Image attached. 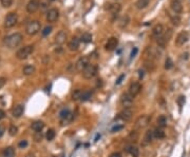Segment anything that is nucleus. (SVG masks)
Segmentation results:
<instances>
[{
	"mask_svg": "<svg viewBox=\"0 0 190 157\" xmlns=\"http://www.w3.org/2000/svg\"><path fill=\"white\" fill-rule=\"evenodd\" d=\"M22 39H23V37H22V35L20 34V33H14V34L9 35V36L5 37L4 40H3V43H4L7 48H17V46L21 43Z\"/></svg>",
	"mask_w": 190,
	"mask_h": 157,
	"instance_id": "1",
	"label": "nucleus"
},
{
	"mask_svg": "<svg viewBox=\"0 0 190 157\" xmlns=\"http://www.w3.org/2000/svg\"><path fill=\"white\" fill-rule=\"evenodd\" d=\"M3 133H4V128H3V127L0 126V137H2Z\"/></svg>",
	"mask_w": 190,
	"mask_h": 157,
	"instance_id": "51",
	"label": "nucleus"
},
{
	"mask_svg": "<svg viewBox=\"0 0 190 157\" xmlns=\"http://www.w3.org/2000/svg\"><path fill=\"white\" fill-rule=\"evenodd\" d=\"M73 118H74V115H73L72 113H70L66 118L61 119V122H63V124H69V123L73 120Z\"/></svg>",
	"mask_w": 190,
	"mask_h": 157,
	"instance_id": "35",
	"label": "nucleus"
},
{
	"mask_svg": "<svg viewBox=\"0 0 190 157\" xmlns=\"http://www.w3.org/2000/svg\"><path fill=\"white\" fill-rule=\"evenodd\" d=\"M59 18V11L57 9H51L47 13V21L48 22H55Z\"/></svg>",
	"mask_w": 190,
	"mask_h": 157,
	"instance_id": "11",
	"label": "nucleus"
},
{
	"mask_svg": "<svg viewBox=\"0 0 190 157\" xmlns=\"http://www.w3.org/2000/svg\"><path fill=\"white\" fill-rule=\"evenodd\" d=\"M17 132H18V128L16 126H11L10 129H9V134L11 136H15L17 134Z\"/></svg>",
	"mask_w": 190,
	"mask_h": 157,
	"instance_id": "39",
	"label": "nucleus"
},
{
	"mask_svg": "<svg viewBox=\"0 0 190 157\" xmlns=\"http://www.w3.org/2000/svg\"><path fill=\"white\" fill-rule=\"evenodd\" d=\"M109 10H110V12L112 15H117L120 11V4L119 3H113V4L110 5Z\"/></svg>",
	"mask_w": 190,
	"mask_h": 157,
	"instance_id": "29",
	"label": "nucleus"
},
{
	"mask_svg": "<svg viewBox=\"0 0 190 157\" xmlns=\"http://www.w3.org/2000/svg\"><path fill=\"white\" fill-rule=\"evenodd\" d=\"M153 131L151 130H148L146 132V134H145L144 138H143V141H142V145H144V147H146V145H150V143H152V139H153Z\"/></svg>",
	"mask_w": 190,
	"mask_h": 157,
	"instance_id": "18",
	"label": "nucleus"
},
{
	"mask_svg": "<svg viewBox=\"0 0 190 157\" xmlns=\"http://www.w3.org/2000/svg\"><path fill=\"white\" fill-rule=\"evenodd\" d=\"M41 24L38 20H32L30 21L29 23L27 24V27H25V32L27 34L30 35V36H34L36 35L39 31H40Z\"/></svg>",
	"mask_w": 190,
	"mask_h": 157,
	"instance_id": "4",
	"label": "nucleus"
},
{
	"mask_svg": "<svg viewBox=\"0 0 190 157\" xmlns=\"http://www.w3.org/2000/svg\"><path fill=\"white\" fill-rule=\"evenodd\" d=\"M23 111H24V108L22 104H17V106H15L12 110L13 117H15V118H19V117H21V115L23 114Z\"/></svg>",
	"mask_w": 190,
	"mask_h": 157,
	"instance_id": "20",
	"label": "nucleus"
},
{
	"mask_svg": "<svg viewBox=\"0 0 190 157\" xmlns=\"http://www.w3.org/2000/svg\"><path fill=\"white\" fill-rule=\"evenodd\" d=\"M32 129H33L35 132H38V131H41L42 129H44V123L42 122V121H40V120H36V121H34L33 123H32Z\"/></svg>",
	"mask_w": 190,
	"mask_h": 157,
	"instance_id": "23",
	"label": "nucleus"
},
{
	"mask_svg": "<svg viewBox=\"0 0 190 157\" xmlns=\"http://www.w3.org/2000/svg\"><path fill=\"white\" fill-rule=\"evenodd\" d=\"M171 21H172V23H173L175 27H178L181 22V18L178 17V15H175V16H171Z\"/></svg>",
	"mask_w": 190,
	"mask_h": 157,
	"instance_id": "40",
	"label": "nucleus"
},
{
	"mask_svg": "<svg viewBox=\"0 0 190 157\" xmlns=\"http://www.w3.org/2000/svg\"><path fill=\"white\" fill-rule=\"evenodd\" d=\"M140 91H142V85H140V82H132L130 85V87H129V94L131 95V96L135 97L136 95H138L140 93Z\"/></svg>",
	"mask_w": 190,
	"mask_h": 157,
	"instance_id": "13",
	"label": "nucleus"
},
{
	"mask_svg": "<svg viewBox=\"0 0 190 157\" xmlns=\"http://www.w3.org/2000/svg\"><path fill=\"white\" fill-rule=\"evenodd\" d=\"M133 112L130 108H125L123 111H120L117 115V119H120L123 121H129L132 118Z\"/></svg>",
	"mask_w": 190,
	"mask_h": 157,
	"instance_id": "9",
	"label": "nucleus"
},
{
	"mask_svg": "<svg viewBox=\"0 0 190 157\" xmlns=\"http://www.w3.org/2000/svg\"><path fill=\"white\" fill-rule=\"evenodd\" d=\"M172 35H173V31L171 29H168L167 31L164 32L162 36H159V38H157V44H159V46L165 48V46L168 44L169 41H170Z\"/></svg>",
	"mask_w": 190,
	"mask_h": 157,
	"instance_id": "3",
	"label": "nucleus"
},
{
	"mask_svg": "<svg viewBox=\"0 0 190 157\" xmlns=\"http://www.w3.org/2000/svg\"><path fill=\"white\" fill-rule=\"evenodd\" d=\"M18 22V15L16 13H10L7 15V17L4 19V27L7 29H11V27H15Z\"/></svg>",
	"mask_w": 190,
	"mask_h": 157,
	"instance_id": "5",
	"label": "nucleus"
},
{
	"mask_svg": "<svg viewBox=\"0 0 190 157\" xmlns=\"http://www.w3.org/2000/svg\"><path fill=\"white\" fill-rule=\"evenodd\" d=\"M28 140H25V139H23V140H21L19 143H18V147L20 148V149H24V148H27L28 147Z\"/></svg>",
	"mask_w": 190,
	"mask_h": 157,
	"instance_id": "43",
	"label": "nucleus"
},
{
	"mask_svg": "<svg viewBox=\"0 0 190 157\" xmlns=\"http://www.w3.org/2000/svg\"><path fill=\"white\" fill-rule=\"evenodd\" d=\"M178 104H180V106L182 108V106H183L184 102H185V97H184V96H181L180 98H178Z\"/></svg>",
	"mask_w": 190,
	"mask_h": 157,
	"instance_id": "47",
	"label": "nucleus"
},
{
	"mask_svg": "<svg viewBox=\"0 0 190 157\" xmlns=\"http://www.w3.org/2000/svg\"><path fill=\"white\" fill-rule=\"evenodd\" d=\"M125 79V74H122V75L119 76V77L117 78V80H116L115 81V85H120V83H122V82H123V80Z\"/></svg>",
	"mask_w": 190,
	"mask_h": 157,
	"instance_id": "45",
	"label": "nucleus"
},
{
	"mask_svg": "<svg viewBox=\"0 0 190 157\" xmlns=\"http://www.w3.org/2000/svg\"><path fill=\"white\" fill-rule=\"evenodd\" d=\"M150 120H151L150 116H148V115H142V116L138 117V118L136 119V121H135V124H134L135 129L140 130V129L146 128V127L149 126Z\"/></svg>",
	"mask_w": 190,
	"mask_h": 157,
	"instance_id": "6",
	"label": "nucleus"
},
{
	"mask_svg": "<svg viewBox=\"0 0 190 157\" xmlns=\"http://www.w3.org/2000/svg\"><path fill=\"white\" fill-rule=\"evenodd\" d=\"M79 43H80V39L77 38V37H73L69 43H68V48L70 51H77L78 48H79Z\"/></svg>",
	"mask_w": 190,
	"mask_h": 157,
	"instance_id": "16",
	"label": "nucleus"
},
{
	"mask_svg": "<svg viewBox=\"0 0 190 157\" xmlns=\"http://www.w3.org/2000/svg\"><path fill=\"white\" fill-rule=\"evenodd\" d=\"M133 99H134V97L131 96V95L128 93V94H125L122 96V98H120V103L123 104L124 106H126V108H129V106L132 104Z\"/></svg>",
	"mask_w": 190,
	"mask_h": 157,
	"instance_id": "14",
	"label": "nucleus"
},
{
	"mask_svg": "<svg viewBox=\"0 0 190 157\" xmlns=\"http://www.w3.org/2000/svg\"><path fill=\"white\" fill-rule=\"evenodd\" d=\"M13 3V0H1V4L4 7H10Z\"/></svg>",
	"mask_w": 190,
	"mask_h": 157,
	"instance_id": "42",
	"label": "nucleus"
},
{
	"mask_svg": "<svg viewBox=\"0 0 190 157\" xmlns=\"http://www.w3.org/2000/svg\"><path fill=\"white\" fill-rule=\"evenodd\" d=\"M137 51H138V50H137V48H134L132 50V52H131V58H134L135 57V55H136V53H137Z\"/></svg>",
	"mask_w": 190,
	"mask_h": 157,
	"instance_id": "48",
	"label": "nucleus"
},
{
	"mask_svg": "<svg viewBox=\"0 0 190 157\" xmlns=\"http://www.w3.org/2000/svg\"><path fill=\"white\" fill-rule=\"evenodd\" d=\"M80 41L84 42V43H89L92 41V35L89 34V33H84L80 37Z\"/></svg>",
	"mask_w": 190,
	"mask_h": 157,
	"instance_id": "31",
	"label": "nucleus"
},
{
	"mask_svg": "<svg viewBox=\"0 0 190 157\" xmlns=\"http://www.w3.org/2000/svg\"><path fill=\"white\" fill-rule=\"evenodd\" d=\"M164 32H165V30H164L163 24H157V25L152 29V35H153V37H155V38H159V36L163 35Z\"/></svg>",
	"mask_w": 190,
	"mask_h": 157,
	"instance_id": "21",
	"label": "nucleus"
},
{
	"mask_svg": "<svg viewBox=\"0 0 190 157\" xmlns=\"http://www.w3.org/2000/svg\"><path fill=\"white\" fill-rule=\"evenodd\" d=\"M34 52V46H25L18 50L16 53V57L20 60H24V59L29 58L30 56L33 54Z\"/></svg>",
	"mask_w": 190,
	"mask_h": 157,
	"instance_id": "2",
	"label": "nucleus"
},
{
	"mask_svg": "<svg viewBox=\"0 0 190 157\" xmlns=\"http://www.w3.org/2000/svg\"><path fill=\"white\" fill-rule=\"evenodd\" d=\"M124 127H125L124 124H120V126H115V127H113V128H112L111 132H112V133H115V132H118V131L123 130Z\"/></svg>",
	"mask_w": 190,
	"mask_h": 157,
	"instance_id": "44",
	"label": "nucleus"
},
{
	"mask_svg": "<svg viewBox=\"0 0 190 157\" xmlns=\"http://www.w3.org/2000/svg\"><path fill=\"white\" fill-rule=\"evenodd\" d=\"M172 67H173V61L171 60L170 57H168V58L166 59V61H165V69H166V70H170Z\"/></svg>",
	"mask_w": 190,
	"mask_h": 157,
	"instance_id": "37",
	"label": "nucleus"
},
{
	"mask_svg": "<svg viewBox=\"0 0 190 157\" xmlns=\"http://www.w3.org/2000/svg\"><path fill=\"white\" fill-rule=\"evenodd\" d=\"M4 117H5L4 111H3V110H0V120H1V119H3Z\"/></svg>",
	"mask_w": 190,
	"mask_h": 157,
	"instance_id": "50",
	"label": "nucleus"
},
{
	"mask_svg": "<svg viewBox=\"0 0 190 157\" xmlns=\"http://www.w3.org/2000/svg\"><path fill=\"white\" fill-rule=\"evenodd\" d=\"M188 39H189V36H188L187 32H181L176 37V44L178 46H184L188 41Z\"/></svg>",
	"mask_w": 190,
	"mask_h": 157,
	"instance_id": "15",
	"label": "nucleus"
},
{
	"mask_svg": "<svg viewBox=\"0 0 190 157\" xmlns=\"http://www.w3.org/2000/svg\"><path fill=\"white\" fill-rule=\"evenodd\" d=\"M110 157H122V155H120V153L115 152V153H112V154L110 155Z\"/></svg>",
	"mask_w": 190,
	"mask_h": 157,
	"instance_id": "49",
	"label": "nucleus"
},
{
	"mask_svg": "<svg viewBox=\"0 0 190 157\" xmlns=\"http://www.w3.org/2000/svg\"><path fill=\"white\" fill-rule=\"evenodd\" d=\"M157 124H159V128H162V129L165 128V127L167 126V117L165 116V115H161V116L157 118Z\"/></svg>",
	"mask_w": 190,
	"mask_h": 157,
	"instance_id": "30",
	"label": "nucleus"
},
{
	"mask_svg": "<svg viewBox=\"0 0 190 157\" xmlns=\"http://www.w3.org/2000/svg\"><path fill=\"white\" fill-rule=\"evenodd\" d=\"M82 92L80 90H74V92L72 93V99L73 100H80V97H82Z\"/></svg>",
	"mask_w": 190,
	"mask_h": 157,
	"instance_id": "34",
	"label": "nucleus"
},
{
	"mask_svg": "<svg viewBox=\"0 0 190 157\" xmlns=\"http://www.w3.org/2000/svg\"><path fill=\"white\" fill-rule=\"evenodd\" d=\"M22 72H23L24 75H32V74H34L35 73V67L32 64H27L25 67L23 68V70H22Z\"/></svg>",
	"mask_w": 190,
	"mask_h": 157,
	"instance_id": "24",
	"label": "nucleus"
},
{
	"mask_svg": "<svg viewBox=\"0 0 190 157\" xmlns=\"http://www.w3.org/2000/svg\"><path fill=\"white\" fill-rule=\"evenodd\" d=\"M50 1H54V0H50Z\"/></svg>",
	"mask_w": 190,
	"mask_h": 157,
	"instance_id": "54",
	"label": "nucleus"
},
{
	"mask_svg": "<svg viewBox=\"0 0 190 157\" xmlns=\"http://www.w3.org/2000/svg\"><path fill=\"white\" fill-rule=\"evenodd\" d=\"M2 157H15V150L12 147L5 148L2 152Z\"/></svg>",
	"mask_w": 190,
	"mask_h": 157,
	"instance_id": "25",
	"label": "nucleus"
},
{
	"mask_svg": "<svg viewBox=\"0 0 190 157\" xmlns=\"http://www.w3.org/2000/svg\"><path fill=\"white\" fill-rule=\"evenodd\" d=\"M55 136H56V133L53 129H50L46 134V138H47V140H49V141H52V140L55 138Z\"/></svg>",
	"mask_w": 190,
	"mask_h": 157,
	"instance_id": "33",
	"label": "nucleus"
},
{
	"mask_svg": "<svg viewBox=\"0 0 190 157\" xmlns=\"http://www.w3.org/2000/svg\"><path fill=\"white\" fill-rule=\"evenodd\" d=\"M52 30H53V27H46L44 29V31L41 32V34H42V36H44V37H46V36H48L49 34H51Z\"/></svg>",
	"mask_w": 190,
	"mask_h": 157,
	"instance_id": "41",
	"label": "nucleus"
},
{
	"mask_svg": "<svg viewBox=\"0 0 190 157\" xmlns=\"http://www.w3.org/2000/svg\"><path fill=\"white\" fill-rule=\"evenodd\" d=\"M70 113H71V112H70V110H69V109H63V110H61V111H60V113H59L60 119L66 118V117H67Z\"/></svg>",
	"mask_w": 190,
	"mask_h": 157,
	"instance_id": "38",
	"label": "nucleus"
},
{
	"mask_svg": "<svg viewBox=\"0 0 190 157\" xmlns=\"http://www.w3.org/2000/svg\"><path fill=\"white\" fill-rule=\"evenodd\" d=\"M5 82H7V79H5L4 77H0V89L4 87Z\"/></svg>",
	"mask_w": 190,
	"mask_h": 157,
	"instance_id": "46",
	"label": "nucleus"
},
{
	"mask_svg": "<svg viewBox=\"0 0 190 157\" xmlns=\"http://www.w3.org/2000/svg\"><path fill=\"white\" fill-rule=\"evenodd\" d=\"M67 40V33L65 31H59L55 36V43H57L58 46H61L63 43H65Z\"/></svg>",
	"mask_w": 190,
	"mask_h": 157,
	"instance_id": "17",
	"label": "nucleus"
},
{
	"mask_svg": "<svg viewBox=\"0 0 190 157\" xmlns=\"http://www.w3.org/2000/svg\"><path fill=\"white\" fill-rule=\"evenodd\" d=\"M42 138H44V134H42V132H41V131L35 132V134H34V140H35V141L39 143V141H41V140H42Z\"/></svg>",
	"mask_w": 190,
	"mask_h": 157,
	"instance_id": "36",
	"label": "nucleus"
},
{
	"mask_svg": "<svg viewBox=\"0 0 190 157\" xmlns=\"http://www.w3.org/2000/svg\"><path fill=\"white\" fill-rule=\"evenodd\" d=\"M153 136L154 138H157V139H162V138L165 137V132L162 128H157L153 131Z\"/></svg>",
	"mask_w": 190,
	"mask_h": 157,
	"instance_id": "27",
	"label": "nucleus"
},
{
	"mask_svg": "<svg viewBox=\"0 0 190 157\" xmlns=\"http://www.w3.org/2000/svg\"><path fill=\"white\" fill-rule=\"evenodd\" d=\"M40 5V0H30L27 4V12L30 14H33V13L37 12L39 10Z\"/></svg>",
	"mask_w": 190,
	"mask_h": 157,
	"instance_id": "10",
	"label": "nucleus"
},
{
	"mask_svg": "<svg viewBox=\"0 0 190 157\" xmlns=\"http://www.w3.org/2000/svg\"><path fill=\"white\" fill-rule=\"evenodd\" d=\"M89 64H90L89 56H82V57H80V58L77 60L76 64H75V68H76V71H78V72H82Z\"/></svg>",
	"mask_w": 190,
	"mask_h": 157,
	"instance_id": "8",
	"label": "nucleus"
},
{
	"mask_svg": "<svg viewBox=\"0 0 190 157\" xmlns=\"http://www.w3.org/2000/svg\"><path fill=\"white\" fill-rule=\"evenodd\" d=\"M129 22H130V18H129V16H128V15H124V16H122V17L118 19L117 25L120 27V29H125L128 24H129Z\"/></svg>",
	"mask_w": 190,
	"mask_h": 157,
	"instance_id": "22",
	"label": "nucleus"
},
{
	"mask_svg": "<svg viewBox=\"0 0 190 157\" xmlns=\"http://www.w3.org/2000/svg\"><path fill=\"white\" fill-rule=\"evenodd\" d=\"M128 152L130 153V155L132 157H140V150L135 145H130L128 148Z\"/></svg>",
	"mask_w": 190,
	"mask_h": 157,
	"instance_id": "26",
	"label": "nucleus"
},
{
	"mask_svg": "<svg viewBox=\"0 0 190 157\" xmlns=\"http://www.w3.org/2000/svg\"><path fill=\"white\" fill-rule=\"evenodd\" d=\"M97 74V67L95 64H89L82 71V76L86 79H91Z\"/></svg>",
	"mask_w": 190,
	"mask_h": 157,
	"instance_id": "7",
	"label": "nucleus"
},
{
	"mask_svg": "<svg viewBox=\"0 0 190 157\" xmlns=\"http://www.w3.org/2000/svg\"><path fill=\"white\" fill-rule=\"evenodd\" d=\"M149 2H150V0H137L135 5H136V7L138 10H143V9L148 7Z\"/></svg>",
	"mask_w": 190,
	"mask_h": 157,
	"instance_id": "28",
	"label": "nucleus"
},
{
	"mask_svg": "<svg viewBox=\"0 0 190 157\" xmlns=\"http://www.w3.org/2000/svg\"><path fill=\"white\" fill-rule=\"evenodd\" d=\"M25 157H35V156H34V155H33V154H28V155H27V156H25Z\"/></svg>",
	"mask_w": 190,
	"mask_h": 157,
	"instance_id": "53",
	"label": "nucleus"
},
{
	"mask_svg": "<svg viewBox=\"0 0 190 157\" xmlns=\"http://www.w3.org/2000/svg\"><path fill=\"white\" fill-rule=\"evenodd\" d=\"M117 46H118V39L116 38V37H111V38H109L108 41H107L105 48H106V51L112 52L117 48Z\"/></svg>",
	"mask_w": 190,
	"mask_h": 157,
	"instance_id": "12",
	"label": "nucleus"
},
{
	"mask_svg": "<svg viewBox=\"0 0 190 157\" xmlns=\"http://www.w3.org/2000/svg\"><path fill=\"white\" fill-rule=\"evenodd\" d=\"M91 97H92V92L86 91V92H82V97H80V100H82V101H88V100L91 99Z\"/></svg>",
	"mask_w": 190,
	"mask_h": 157,
	"instance_id": "32",
	"label": "nucleus"
},
{
	"mask_svg": "<svg viewBox=\"0 0 190 157\" xmlns=\"http://www.w3.org/2000/svg\"><path fill=\"white\" fill-rule=\"evenodd\" d=\"M98 137H100V135H99V134H97L96 137H95V141H97V139H98Z\"/></svg>",
	"mask_w": 190,
	"mask_h": 157,
	"instance_id": "52",
	"label": "nucleus"
},
{
	"mask_svg": "<svg viewBox=\"0 0 190 157\" xmlns=\"http://www.w3.org/2000/svg\"><path fill=\"white\" fill-rule=\"evenodd\" d=\"M170 7L175 14H180L183 11V5H182L180 0H172L170 3Z\"/></svg>",
	"mask_w": 190,
	"mask_h": 157,
	"instance_id": "19",
	"label": "nucleus"
}]
</instances>
